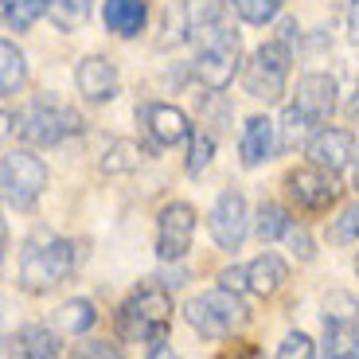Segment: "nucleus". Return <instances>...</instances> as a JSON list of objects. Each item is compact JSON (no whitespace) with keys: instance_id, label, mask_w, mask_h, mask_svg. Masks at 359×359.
Wrapping results in <instances>:
<instances>
[{"instance_id":"nucleus-32","label":"nucleus","mask_w":359,"mask_h":359,"mask_svg":"<svg viewBox=\"0 0 359 359\" xmlns=\"http://www.w3.org/2000/svg\"><path fill=\"white\" fill-rule=\"evenodd\" d=\"M285 238H289V246H293V250L301 254V258H313V243H309V234L301 231V226H289Z\"/></svg>"},{"instance_id":"nucleus-40","label":"nucleus","mask_w":359,"mask_h":359,"mask_svg":"<svg viewBox=\"0 0 359 359\" xmlns=\"http://www.w3.org/2000/svg\"><path fill=\"white\" fill-rule=\"evenodd\" d=\"M355 109H359V86H355Z\"/></svg>"},{"instance_id":"nucleus-20","label":"nucleus","mask_w":359,"mask_h":359,"mask_svg":"<svg viewBox=\"0 0 359 359\" xmlns=\"http://www.w3.org/2000/svg\"><path fill=\"white\" fill-rule=\"evenodd\" d=\"M94 320H98V313H94L90 301H67V305H59V313H55V332L79 340L82 332L94 328Z\"/></svg>"},{"instance_id":"nucleus-7","label":"nucleus","mask_w":359,"mask_h":359,"mask_svg":"<svg viewBox=\"0 0 359 359\" xmlns=\"http://www.w3.org/2000/svg\"><path fill=\"white\" fill-rule=\"evenodd\" d=\"M43 188H47V168L36 153L20 149V153L0 161V199H4V203L32 207L43 196Z\"/></svg>"},{"instance_id":"nucleus-16","label":"nucleus","mask_w":359,"mask_h":359,"mask_svg":"<svg viewBox=\"0 0 359 359\" xmlns=\"http://www.w3.org/2000/svg\"><path fill=\"white\" fill-rule=\"evenodd\" d=\"M144 20H149V0H106V32H114V36H141Z\"/></svg>"},{"instance_id":"nucleus-11","label":"nucleus","mask_w":359,"mask_h":359,"mask_svg":"<svg viewBox=\"0 0 359 359\" xmlns=\"http://www.w3.org/2000/svg\"><path fill=\"white\" fill-rule=\"evenodd\" d=\"M309 153V164L313 168H324V172H344L351 164V156H355V137L348 133V129H316L313 141L305 144Z\"/></svg>"},{"instance_id":"nucleus-39","label":"nucleus","mask_w":359,"mask_h":359,"mask_svg":"<svg viewBox=\"0 0 359 359\" xmlns=\"http://www.w3.org/2000/svg\"><path fill=\"white\" fill-rule=\"evenodd\" d=\"M0 266H4V223H0Z\"/></svg>"},{"instance_id":"nucleus-28","label":"nucleus","mask_w":359,"mask_h":359,"mask_svg":"<svg viewBox=\"0 0 359 359\" xmlns=\"http://www.w3.org/2000/svg\"><path fill=\"white\" fill-rule=\"evenodd\" d=\"M71 359H126V355L109 340H79L71 348Z\"/></svg>"},{"instance_id":"nucleus-34","label":"nucleus","mask_w":359,"mask_h":359,"mask_svg":"<svg viewBox=\"0 0 359 359\" xmlns=\"http://www.w3.org/2000/svg\"><path fill=\"white\" fill-rule=\"evenodd\" d=\"M348 32H351V39L359 43V0H351V4H348Z\"/></svg>"},{"instance_id":"nucleus-19","label":"nucleus","mask_w":359,"mask_h":359,"mask_svg":"<svg viewBox=\"0 0 359 359\" xmlns=\"http://www.w3.org/2000/svg\"><path fill=\"white\" fill-rule=\"evenodd\" d=\"M27 82V59L20 55L16 43L8 39H0V98H8L16 94L20 86Z\"/></svg>"},{"instance_id":"nucleus-13","label":"nucleus","mask_w":359,"mask_h":359,"mask_svg":"<svg viewBox=\"0 0 359 359\" xmlns=\"http://www.w3.org/2000/svg\"><path fill=\"white\" fill-rule=\"evenodd\" d=\"M293 106L301 109L305 117H313L316 126L328 121L332 109H336V79H332V74H324V71L305 74V79L297 82V102H293Z\"/></svg>"},{"instance_id":"nucleus-4","label":"nucleus","mask_w":359,"mask_h":359,"mask_svg":"<svg viewBox=\"0 0 359 359\" xmlns=\"http://www.w3.org/2000/svg\"><path fill=\"white\" fill-rule=\"evenodd\" d=\"M184 316H188V324L203 336V340H226L238 324H246L250 313H246L243 297L219 285V289H207V293L191 297Z\"/></svg>"},{"instance_id":"nucleus-30","label":"nucleus","mask_w":359,"mask_h":359,"mask_svg":"<svg viewBox=\"0 0 359 359\" xmlns=\"http://www.w3.org/2000/svg\"><path fill=\"white\" fill-rule=\"evenodd\" d=\"M278 359H316V344L305 332H289L278 348Z\"/></svg>"},{"instance_id":"nucleus-41","label":"nucleus","mask_w":359,"mask_h":359,"mask_svg":"<svg viewBox=\"0 0 359 359\" xmlns=\"http://www.w3.org/2000/svg\"><path fill=\"white\" fill-rule=\"evenodd\" d=\"M355 273H359V254H355Z\"/></svg>"},{"instance_id":"nucleus-5","label":"nucleus","mask_w":359,"mask_h":359,"mask_svg":"<svg viewBox=\"0 0 359 359\" xmlns=\"http://www.w3.org/2000/svg\"><path fill=\"white\" fill-rule=\"evenodd\" d=\"M16 129H20V137H24L27 144H39V149H47V144H59L63 137L79 133V129H82V117L74 114L67 102L43 94V98L27 102V109L16 117Z\"/></svg>"},{"instance_id":"nucleus-42","label":"nucleus","mask_w":359,"mask_h":359,"mask_svg":"<svg viewBox=\"0 0 359 359\" xmlns=\"http://www.w3.org/2000/svg\"><path fill=\"white\" fill-rule=\"evenodd\" d=\"M355 328H359V316H355Z\"/></svg>"},{"instance_id":"nucleus-37","label":"nucleus","mask_w":359,"mask_h":359,"mask_svg":"<svg viewBox=\"0 0 359 359\" xmlns=\"http://www.w3.org/2000/svg\"><path fill=\"white\" fill-rule=\"evenodd\" d=\"M234 359H266V355H262V351H254V348H246V351H238Z\"/></svg>"},{"instance_id":"nucleus-12","label":"nucleus","mask_w":359,"mask_h":359,"mask_svg":"<svg viewBox=\"0 0 359 359\" xmlns=\"http://www.w3.org/2000/svg\"><path fill=\"white\" fill-rule=\"evenodd\" d=\"M141 126L156 144H180V141L191 137L188 114L176 109V106H168V102H149V106H141Z\"/></svg>"},{"instance_id":"nucleus-25","label":"nucleus","mask_w":359,"mask_h":359,"mask_svg":"<svg viewBox=\"0 0 359 359\" xmlns=\"http://www.w3.org/2000/svg\"><path fill=\"white\" fill-rule=\"evenodd\" d=\"M191 149H188V176H199V172L211 164V156H215V137L203 133V129H191Z\"/></svg>"},{"instance_id":"nucleus-26","label":"nucleus","mask_w":359,"mask_h":359,"mask_svg":"<svg viewBox=\"0 0 359 359\" xmlns=\"http://www.w3.org/2000/svg\"><path fill=\"white\" fill-rule=\"evenodd\" d=\"M231 8L238 12L246 24H269V20H278L281 0H231Z\"/></svg>"},{"instance_id":"nucleus-33","label":"nucleus","mask_w":359,"mask_h":359,"mask_svg":"<svg viewBox=\"0 0 359 359\" xmlns=\"http://www.w3.org/2000/svg\"><path fill=\"white\" fill-rule=\"evenodd\" d=\"M149 359H180V355L172 351L168 340H156V344H149Z\"/></svg>"},{"instance_id":"nucleus-10","label":"nucleus","mask_w":359,"mask_h":359,"mask_svg":"<svg viewBox=\"0 0 359 359\" xmlns=\"http://www.w3.org/2000/svg\"><path fill=\"white\" fill-rule=\"evenodd\" d=\"M285 196L293 199L301 211H328V207L336 203V196H340V188H336L332 172L324 168H297L285 176Z\"/></svg>"},{"instance_id":"nucleus-2","label":"nucleus","mask_w":359,"mask_h":359,"mask_svg":"<svg viewBox=\"0 0 359 359\" xmlns=\"http://www.w3.org/2000/svg\"><path fill=\"white\" fill-rule=\"evenodd\" d=\"M117 328H121L126 340H141V344L168 340V328H172V297H168V289L164 285H141L126 305H121Z\"/></svg>"},{"instance_id":"nucleus-23","label":"nucleus","mask_w":359,"mask_h":359,"mask_svg":"<svg viewBox=\"0 0 359 359\" xmlns=\"http://www.w3.org/2000/svg\"><path fill=\"white\" fill-rule=\"evenodd\" d=\"M289 211L278 203H262L258 207V219H254V234H258L262 243H278V238H285L289 231Z\"/></svg>"},{"instance_id":"nucleus-18","label":"nucleus","mask_w":359,"mask_h":359,"mask_svg":"<svg viewBox=\"0 0 359 359\" xmlns=\"http://www.w3.org/2000/svg\"><path fill=\"white\" fill-rule=\"evenodd\" d=\"M246 281H250V293H258V297H273L281 285L289 281V266L278 258L273 250H266V254H258V258L246 266Z\"/></svg>"},{"instance_id":"nucleus-8","label":"nucleus","mask_w":359,"mask_h":359,"mask_svg":"<svg viewBox=\"0 0 359 359\" xmlns=\"http://www.w3.org/2000/svg\"><path fill=\"white\" fill-rule=\"evenodd\" d=\"M191 238H196L191 203H180V199L164 203L161 215H156V254H161V262H180L191 250Z\"/></svg>"},{"instance_id":"nucleus-29","label":"nucleus","mask_w":359,"mask_h":359,"mask_svg":"<svg viewBox=\"0 0 359 359\" xmlns=\"http://www.w3.org/2000/svg\"><path fill=\"white\" fill-rule=\"evenodd\" d=\"M332 243H359V199L332 223Z\"/></svg>"},{"instance_id":"nucleus-31","label":"nucleus","mask_w":359,"mask_h":359,"mask_svg":"<svg viewBox=\"0 0 359 359\" xmlns=\"http://www.w3.org/2000/svg\"><path fill=\"white\" fill-rule=\"evenodd\" d=\"M219 285L231 289V293H250V281H246V266H226L223 273H219Z\"/></svg>"},{"instance_id":"nucleus-21","label":"nucleus","mask_w":359,"mask_h":359,"mask_svg":"<svg viewBox=\"0 0 359 359\" xmlns=\"http://www.w3.org/2000/svg\"><path fill=\"white\" fill-rule=\"evenodd\" d=\"M313 117H305L297 106H289L285 114H281V126H278V149H285V153H293V149H301V144L313 141Z\"/></svg>"},{"instance_id":"nucleus-1","label":"nucleus","mask_w":359,"mask_h":359,"mask_svg":"<svg viewBox=\"0 0 359 359\" xmlns=\"http://www.w3.org/2000/svg\"><path fill=\"white\" fill-rule=\"evenodd\" d=\"M74 269V246L51 231H36L24 243L20 254V289L27 293H47V289L63 285Z\"/></svg>"},{"instance_id":"nucleus-27","label":"nucleus","mask_w":359,"mask_h":359,"mask_svg":"<svg viewBox=\"0 0 359 359\" xmlns=\"http://www.w3.org/2000/svg\"><path fill=\"white\" fill-rule=\"evenodd\" d=\"M43 12H47V0H16L4 20H8L12 32H27V27L36 24V20L43 16Z\"/></svg>"},{"instance_id":"nucleus-15","label":"nucleus","mask_w":359,"mask_h":359,"mask_svg":"<svg viewBox=\"0 0 359 359\" xmlns=\"http://www.w3.org/2000/svg\"><path fill=\"white\" fill-rule=\"evenodd\" d=\"M273 153H278V126L269 117H250L243 126V137H238V156H243V164L246 168H258Z\"/></svg>"},{"instance_id":"nucleus-6","label":"nucleus","mask_w":359,"mask_h":359,"mask_svg":"<svg viewBox=\"0 0 359 359\" xmlns=\"http://www.w3.org/2000/svg\"><path fill=\"white\" fill-rule=\"evenodd\" d=\"M289 67H293V51H289V43H281V39L262 43L258 51L246 59V67H243L246 94L258 98V102H278L281 94H285Z\"/></svg>"},{"instance_id":"nucleus-35","label":"nucleus","mask_w":359,"mask_h":359,"mask_svg":"<svg viewBox=\"0 0 359 359\" xmlns=\"http://www.w3.org/2000/svg\"><path fill=\"white\" fill-rule=\"evenodd\" d=\"M12 129H16V117H12L8 109H0V141H8Z\"/></svg>"},{"instance_id":"nucleus-22","label":"nucleus","mask_w":359,"mask_h":359,"mask_svg":"<svg viewBox=\"0 0 359 359\" xmlns=\"http://www.w3.org/2000/svg\"><path fill=\"white\" fill-rule=\"evenodd\" d=\"M90 8H94V0H47V16H51L55 27H63V32H74L90 20Z\"/></svg>"},{"instance_id":"nucleus-14","label":"nucleus","mask_w":359,"mask_h":359,"mask_svg":"<svg viewBox=\"0 0 359 359\" xmlns=\"http://www.w3.org/2000/svg\"><path fill=\"white\" fill-rule=\"evenodd\" d=\"M74 86L86 102H109L117 94V67L102 55H86L74 67Z\"/></svg>"},{"instance_id":"nucleus-24","label":"nucleus","mask_w":359,"mask_h":359,"mask_svg":"<svg viewBox=\"0 0 359 359\" xmlns=\"http://www.w3.org/2000/svg\"><path fill=\"white\" fill-rule=\"evenodd\" d=\"M137 164H141V144L137 141H114L102 156V172H109V176H126Z\"/></svg>"},{"instance_id":"nucleus-38","label":"nucleus","mask_w":359,"mask_h":359,"mask_svg":"<svg viewBox=\"0 0 359 359\" xmlns=\"http://www.w3.org/2000/svg\"><path fill=\"white\" fill-rule=\"evenodd\" d=\"M16 4V0H0V16H8V8Z\"/></svg>"},{"instance_id":"nucleus-9","label":"nucleus","mask_w":359,"mask_h":359,"mask_svg":"<svg viewBox=\"0 0 359 359\" xmlns=\"http://www.w3.org/2000/svg\"><path fill=\"white\" fill-rule=\"evenodd\" d=\"M207 226H211V238H215L223 250H238V246L246 243V231H250L243 191H238V188H226L223 196L215 199V207H211V219H207Z\"/></svg>"},{"instance_id":"nucleus-17","label":"nucleus","mask_w":359,"mask_h":359,"mask_svg":"<svg viewBox=\"0 0 359 359\" xmlns=\"http://www.w3.org/2000/svg\"><path fill=\"white\" fill-rule=\"evenodd\" d=\"M12 359H59V336L47 324H27L12 336Z\"/></svg>"},{"instance_id":"nucleus-36","label":"nucleus","mask_w":359,"mask_h":359,"mask_svg":"<svg viewBox=\"0 0 359 359\" xmlns=\"http://www.w3.org/2000/svg\"><path fill=\"white\" fill-rule=\"evenodd\" d=\"M351 184L359 188V149H355V156H351Z\"/></svg>"},{"instance_id":"nucleus-3","label":"nucleus","mask_w":359,"mask_h":359,"mask_svg":"<svg viewBox=\"0 0 359 359\" xmlns=\"http://www.w3.org/2000/svg\"><path fill=\"white\" fill-rule=\"evenodd\" d=\"M199 43L196 51V79L203 82L207 90H226L243 63V39L238 32H231L226 24H211L203 32L191 36Z\"/></svg>"}]
</instances>
